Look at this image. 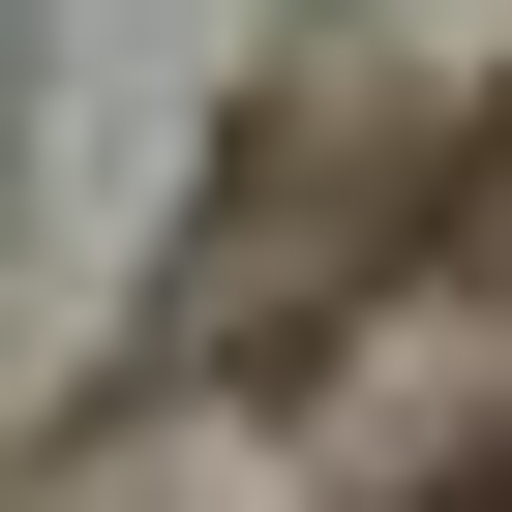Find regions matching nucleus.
<instances>
[{
  "mask_svg": "<svg viewBox=\"0 0 512 512\" xmlns=\"http://www.w3.org/2000/svg\"><path fill=\"white\" fill-rule=\"evenodd\" d=\"M452 512H512V482H452Z\"/></svg>",
  "mask_w": 512,
  "mask_h": 512,
  "instance_id": "nucleus-1",
  "label": "nucleus"
}]
</instances>
